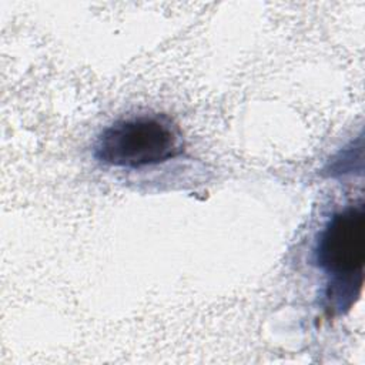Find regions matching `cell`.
<instances>
[{
  "label": "cell",
  "instance_id": "cell-2",
  "mask_svg": "<svg viewBox=\"0 0 365 365\" xmlns=\"http://www.w3.org/2000/svg\"><path fill=\"white\" fill-rule=\"evenodd\" d=\"M182 137L164 114H140L120 118L97 135L93 157L106 165L143 168L181 155Z\"/></svg>",
  "mask_w": 365,
  "mask_h": 365
},
{
  "label": "cell",
  "instance_id": "cell-1",
  "mask_svg": "<svg viewBox=\"0 0 365 365\" xmlns=\"http://www.w3.org/2000/svg\"><path fill=\"white\" fill-rule=\"evenodd\" d=\"M312 251L314 264L327 277L328 308L338 312L349 309L364 282V204H351L334 212L318 232Z\"/></svg>",
  "mask_w": 365,
  "mask_h": 365
}]
</instances>
